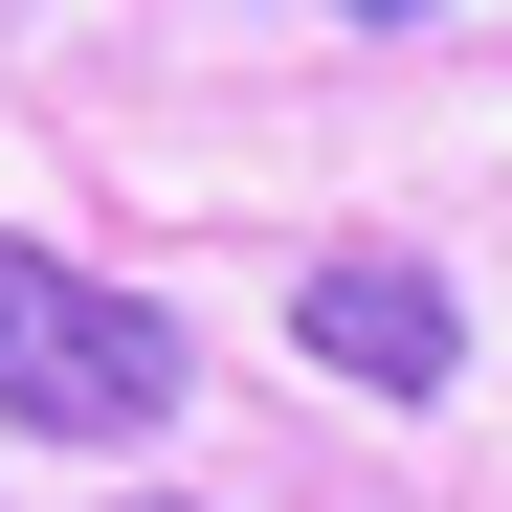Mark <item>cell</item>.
Here are the masks:
<instances>
[{"label":"cell","instance_id":"cell-1","mask_svg":"<svg viewBox=\"0 0 512 512\" xmlns=\"http://www.w3.org/2000/svg\"><path fill=\"white\" fill-rule=\"evenodd\" d=\"M179 312L67 268V245H0V423H45V446H156L179 423Z\"/></svg>","mask_w":512,"mask_h":512},{"label":"cell","instance_id":"cell-3","mask_svg":"<svg viewBox=\"0 0 512 512\" xmlns=\"http://www.w3.org/2000/svg\"><path fill=\"white\" fill-rule=\"evenodd\" d=\"M134 512H179V490H134Z\"/></svg>","mask_w":512,"mask_h":512},{"label":"cell","instance_id":"cell-2","mask_svg":"<svg viewBox=\"0 0 512 512\" xmlns=\"http://www.w3.org/2000/svg\"><path fill=\"white\" fill-rule=\"evenodd\" d=\"M290 334H312V379H357V401H446V357H468L446 268H401V245H334L290 290Z\"/></svg>","mask_w":512,"mask_h":512}]
</instances>
